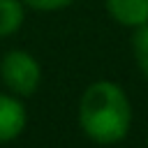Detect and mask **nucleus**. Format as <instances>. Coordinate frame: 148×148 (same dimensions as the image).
Masks as SVG:
<instances>
[{"label": "nucleus", "mask_w": 148, "mask_h": 148, "mask_svg": "<svg viewBox=\"0 0 148 148\" xmlns=\"http://www.w3.org/2000/svg\"><path fill=\"white\" fill-rule=\"evenodd\" d=\"M81 132L99 146L120 143L132 127V102L116 81L99 79L86 86L76 109Z\"/></svg>", "instance_id": "1"}, {"label": "nucleus", "mask_w": 148, "mask_h": 148, "mask_svg": "<svg viewBox=\"0 0 148 148\" xmlns=\"http://www.w3.org/2000/svg\"><path fill=\"white\" fill-rule=\"evenodd\" d=\"M0 79L5 88L18 97H32L42 83V65L25 49H9L0 58Z\"/></svg>", "instance_id": "2"}, {"label": "nucleus", "mask_w": 148, "mask_h": 148, "mask_svg": "<svg viewBox=\"0 0 148 148\" xmlns=\"http://www.w3.org/2000/svg\"><path fill=\"white\" fill-rule=\"evenodd\" d=\"M25 125H28V111L23 97L14 92H0V143L18 139Z\"/></svg>", "instance_id": "3"}, {"label": "nucleus", "mask_w": 148, "mask_h": 148, "mask_svg": "<svg viewBox=\"0 0 148 148\" xmlns=\"http://www.w3.org/2000/svg\"><path fill=\"white\" fill-rule=\"evenodd\" d=\"M104 9L123 28H141L148 23V0H104Z\"/></svg>", "instance_id": "4"}, {"label": "nucleus", "mask_w": 148, "mask_h": 148, "mask_svg": "<svg viewBox=\"0 0 148 148\" xmlns=\"http://www.w3.org/2000/svg\"><path fill=\"white\" fill-rule=\"evenodd\" d=\"M23 0H0V39L16 35L25 21Z\"/></svg>", "instance_id": "5"}, {"label": "nucleus", "mask_w": 148, "mask_h": 148, "mask_svg": "<svg viewBox=\"0 0 148 148\" xmlns=\"http://www.w3.org/2000/svg\"><path fill=\"white\" fill-rule=\"evenodd\" d=\"M132 53H134L139 72L148 81V23L134 30V35H132Z\"/></svg>", "instance_id": "6"}, {"label": "nucleus", "mask_w": 148, "mask_h": 148, "mask_svg": "<svg viewBox=\"0 0 148 148\" xmlns=\"http://www.w3.org/2000/svg\"><path fill=\"white\" fill-rule=\"evenodd\" d=\"M23 5L35 12H60L74 5V0H23Z\"/></svg>", "instance_id": "7"}, {"label": "nucleus", "mask_w": 148, "mask_h": 148, "mask_svg": "<svg viewBox=\"0 0 148 148\" xmlns=\"http://www.w3.org/2000/svg\"><path fill=\"white\" fill-rule=\"evenodd\" d=\"M146 148H148V134H146Z\"/></svg>", "instance_id": "8"}]
</instances>
